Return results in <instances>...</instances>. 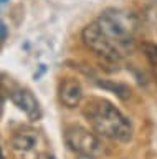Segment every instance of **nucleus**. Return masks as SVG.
<instances>
[{
	"label": "nucleus",
	"instance_id": "f8f14e48",
	"mask_svg": "<svg viewBox=\"0 0 157 159\" xmlns=\"http://www.w3.org/2000/svg\"><path fill=\"white\" fill-rule=\"evenodd\" d=\"M76 159H96L94 156H85V154H81V156H78Z\"/></svg>",
	"mask_w": 157,
	"mask_h": 159
},
{
	"label": "nucleus",
	"instance_id": "4468645a",
	"mask_svg": "<svg viewBox=\"0 0 157 159\" xmlns=\"http://www.w3.org/2000/svg\"><path fill=\"white\" fill-rule=\"evenodd\" d=\"M8 2V0H0V3H7Z\"/></svg>",
	"mask_w": 157,
	"mask_h": 159
},
{
	"label": "nucleus",
	"instance_id": "9d476101",
	"mask_svg": "<svg viewBox=\"0 0 157 159\" xmlns=\"http://www.w3.org/2000/svg\"><path fill=\"white\" fill-rule=\"evenodd\" d=\"M7 35H8V30H7V25L3 23V22H0V43L3 42V40L7 38Z\"/></svg>",
	"mask_w": 157,
	"mask_h": 159
},
{
	"label": "nucleus",
	"instance_id": "423d86ee",
	"mask_svg": "<svg viewBox=\"0 0 157 159\" xmlns=\"http://www.w3.org/2000/svg\"><path fill=\"white\" fill-rule=\"evenodd\" d=\"M58 98L65 108H76L80 106L83 99V86L76 78H63L58 84Z\"/></svg>",
	"mask_w": 157,
	"mask_h": 159
},
{
	"label": "nucleus",
	"instance_id": "39448f33",
	"mask_svg": "<svg viewBox=\"0 0 157 159\" xmlns=\"http://www.w3.org/2000/svg\"><path fill=\"white\" fill-rule=\"evenodd\" d=\"M10 99L20 111L27 114V118L30 121H38L41 118V106L30 89H27V88L13 89L10 93Z\"/></svg>",
	"mask_w": 157,
	"mask_h": 159
},
{
	"label": "nucleus",
	"instance_id": "7ed1b4c3",
	"mask_svg": "<svg viewBox=\"0 0 157 159\" xmlns=\"http://www.w3.org/2000/svg\"><path fill=\"white\" fill-rule=\"evenodd\" d=\"M63 139L68 149L76 152L78 156L85 154V156H101L104 152L101 139L96 136L93 131L81 124H68L63 129Z\"/></svg>",
	"mask_w": 157,
	"mask_h": 159
},
{
	"label": "nucleus",
	"instance_id": "f257e3e1",
	"mask_svg": "<svg viewBox=\"0 0 157 159\" xmlns=\"http://www.w3.org/2000/svg\"><path fill=\"white\" fill-rule=\"evenodd\" d=\"M83 116L91 128L102 138L117 143H129L132 139V124L127 116L114 104L102 98H91L83 108Z\"/></svg>",
	"mask_w": 157,
	"mask_h": 159
},
{
	"label": "nucleus",
	"instance_id": "1a4fd4ad",
	"mask_svg": "<svg viewBox=\"0 0 157 159\" xmlns=\"http://www.w3.org/2000/svg\"><path fill=\"white\" fill-rule=\"evenodd\" d=\"M142 53H144L146 60L149 61L150 68H152V73H154V76L157 80V45L150 43V42L142 43Z\"/></svg>",
	"mask_w": 157,
	"mask_h": 159
},
{
	"label": "nucleus",
	"instance_id": "ddd939ff",
	"mask_svg": "<svg viewBox=\"0 0 157 159\" xmlns=\"http://www.w3.org/2000/svg\"><path fill=\"white\" fill-rule=\"evenodd\" d=\"M0 159H5V154H3V148H2V141H0Z\"/></svg>",
	"mask_w": 157,
	"mask_h": 159
},
{
	"label": "nucleus",
	"instance_id": "20e7f679",
	"mask_svg": "<svg viewBox=\"0 0 157 159\" xmlns=\"http://www.w3.org/2000/svg\"><path fill=\"white\" fill-rule=\"evenodd\" d=\"M81 40H83V43H85V47L89 48L91 52H94L98 57H101L102 61L106 65H111V66H114L116 70H119L117 65H119L122 55L119 53V50L112 45L111 40L106 37V33L101 30L98 22H93V23L86 25V27L83 28Z\"/></svg>",
	"mask_w": 157,
	"mask_h": 159
},
{
	"label": "nucleus",
	"instance_id": "6e6552de",
	"mask_svg": "<svg viewBox=\"0 0 157 159\" xmlns=\"http://www.w3.org/2000/svg\"><path fill=\"white\" fill-rule=\"evenodd\" d=\"M94 83L98 84L99 88L106 89V91H111L114 93L117 98L121 99H127L131 96V88L124 83H117V81H112V80H94Z\"/></svg>",
	"mask_w": 157,
	"mask_h": 159
},
{
	"label": "nucleus",
	"instance_id": "f03ea898",
	"mask_svg": "<svg viewBox=\"0 0 157 159\" xmlns=\"http://www.w3.org/2000/svg\"><path fill=\"white\" fill-rule=\"evenodd\" d=\"M96 22L122 57L134 50L136 20L132 18L131 13L116 8H107L99 15Z\"/></svg>",
	"mask_w": 157,
	"mask_h": 159
},
{
	"label": "nucleus",
	"instance_id": "0eeeda50",
	"mask_svg": "<svg viewBox=\"0 0 157 159\" xmlns=\"http://www.w3.org/2000/svg\"><path fill=\"white\" fill-rule=\"evenodd\" d=\"M37 141H38V134H37L35 129L22 128V129H18V131L13 133V136L10 139V144L15 151L27 152V151H32V149L37 146Z\"/></svg>",
	"mask_w": 157,
	"mask_h": 159
},
{
	"label": "nucleus",
	"instance_id": "9b49d317",
	"mask_svg": "<svg viewBox=\"0 0 157 159\" xmlns=\"http://www.w3.org/2000/svg\"><path fill=\"white\" fill-rule=\"evenodd\" d=\"M38 159H56L53 154H48V152H41L40 156H38Z\"/></svg>",
	"mask_w": 157,
	"mask_h": 159
}]
</instances>
